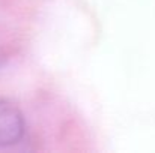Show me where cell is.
I'll use <instances>...</instances> for the list:
<instances>
[{
  "label": "cell",
  "mask_w": 155,
  "mask_h": 153,
  "mask_svg": "<svg viewBox=\"0 0 155 153\" xmlns=\"http://www.w3.org/2000/svg\"><path fill=\"white\" fill-rule=\"evenodd\" d=\"M26 137V119L21 110L8 99H0V150L12 149Z\"/></svg>",
  "instance_id": "6da1fadb"
},
{
  "label": "cell",
  "mask_w": 155,
  "mask_h": 153,
  "mask_svg": "<svg viewBox=\"0 0 155 153\" xmlns=\"http://www.w3.org/2000/svg\"><path fill=\"white\" fill-rule=\"evenodd\" d=\"M0 57H2V56H0Z\"/></svg>",
  "instance_id": "7a4b0ae2"
}]
</instances>
